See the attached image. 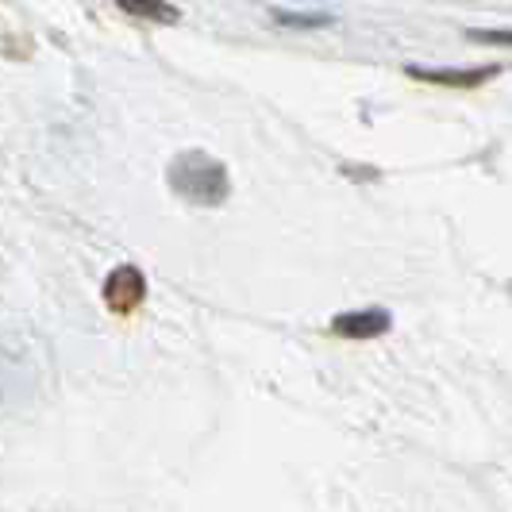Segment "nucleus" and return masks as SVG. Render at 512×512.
I'll list each match as a JSON object with an SVG mask.
<instances>
[{"instance_id":"nucleus-3","label":"nucleus","mask_w":512,"mask_h":512,"mask_svg":"<svg viewBox=\"0 0 512 512\" xmlns=\"http://www.w3.org/2000/svg\"><path fill=\"white\" fill-rule=\"evenodd\" d=\"M389 328V312L382 308H370V312H347V316H335L332 332L362 339V335H382Z\"/></svg>"},{"instance_id":"nucleus-1","label":"nucleus","mask_w":512,"mask_h":512,"mask_svg":"<svg viewBox=\"0 0 512 512\" xmlns=\"http://www.w3.org/2000/svg\"><path fill=\"white\" fill-rule=\"evenodd\" d=\"M170 189L193 205H224L228 197V170L205 151H185L170 162Z\"/></svg>"},{"instance_id":"nucleus-2","label":"nucleus","mask_w":512,"mask_h":512,"mask_svg":"<svg viewBox=\"0 0 512 512\" xmlns=\"http://www.w3.org/2000/svg\"><path fill=\"white\" fill-rule=\"evenodd\" d=\"M143 274L135 270V266H120L108 285H104V297H108V305L116 308V312H131V308L143 301Z\"/></svg>"},{"instance_id":"nucleus-6","label":"nucleus","mask_w":512,"mask_h":512,"mask_svg":"<svg viewBox=\"0 0 512 512\" xmlns=\"http://www.w3.org/2000/svg\"><path fill=\"white\" fill-rule=\"evenodd\" d=\"M274 20L285 27H328V16H301V12H274Z\"/></svg>"},{"instance_id":"nucleus-5","label":"nucleus","mask_w":512,"mask_h":512,"mask_svg":"<svg viewBox=\"0 0 512 512\" xmlns=\"http://www.w3.org/2000/svg\"><path fill=\"white\" fill-rule=\"evenodd\" d=\"M124 12L143 16V20H158V24H178V8H170L166 0H116Z\"/></svg>"},{"instance_id":"nucleus-4","label":"nucleus","mask_w":512,"mask_h":512,"mask_svg":"<svg viewBox=\"0 0 512 512\" xmlns=\"http://www.w3.org/2000/svg\"><path fill=\"white\" fill-rule=\"evenodd\" d=\"M412 77L420 81H436V85H459V89H470V85H482L497 74V66H478V70H420V66H409Z\"/></svg>"},{"instance_id":"nucleus-7","label":"nucleus","mask_w":512,"mask_h":512,"mask_svg":"<svg viewBox=\"0 0 512 512\" xmlns=\"http://www.w3.org/2000/svg\"><path fill=\"white\" fill-rule=\"evenodd\" d=\"M470 39H478V43H493V47H512V31H474Z\"/></svg>"}]
</instances>
